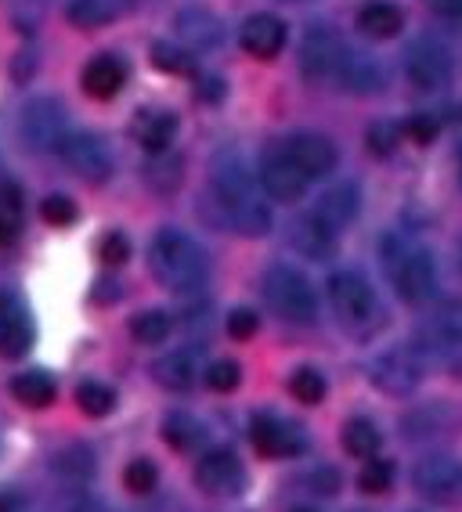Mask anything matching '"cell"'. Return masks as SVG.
I'll return each mask as SVG.
<instances>
[{
	"mask_svg": "<svg viewBox=\"0 0 462 512\" xmlns=\"http://www.w3.org/2000/svg\"><path fill=\"white\" fill-rule=\"evenodd\" d=\"M242 379V368L235 361H217V365L206 368V386L217 390V394H231Z\"/></svg>",
	"mask_w": 462,
	"mask_h": 512,
	"instance_id": "f35d334b",
	"label": "cell"
},
{
	"mask_svg": "<svg viewBox=\"0 0 462 512\" xmlns=\"http://www.w3.org/2000/svg\"><path fill=\"white\" fill-rule=\"evenodd\" d=\"M336 80H340L351 94H376V91H383L387 73H383V65H379L372 55L347 47L340 58V69H336Z\"/></svg>",
	"mask_w": 462,
	"mask_h": 512,
	"instance_id": "ac0fdd59",
	"label": "cell"
},
{
	"mask_svg": "<svg viewBox=\"0 0 462 512\" xmlns=\"http://www.w3.org/2000/svg\"><path fill=\"white\" fill-rule=\"evenodd\" d=\"M250 440L264 458H289L296 451H304L300 430L289 426V422L275 419V415H257L250 426Z\"/></svg>",
	"mask_w": 462,
	"mask_h": 512,
	"instance_id": "2e32d148",
	"label": "cell"
},
{
	"mask_svg": "<svg viewBox=\"0 0 462 512\" xmlns=\"http://www.w3.org/2000/svg\"><path fill=\"white\" fill-rule=\"evenodd\" d=\"M152 375H156V383H159V386H167V390L181 394V390H188V386L195 383V357L188 354V350H177V354H167L163 361H156Z\"/></svg>",
	"mask_w": 462,
	"mask_h": 512,
	"instance_id": "484cf974",
	"label": "cell"
},
{
	"mask_svg": "<svg viewBox=\"0 0 462 512\" xmlns=\"http://www.w3.org/2000/svg\"><path fill=\"white\" fill-rule=\"evenodd\" d=\"M289 390H293L296 401L318 404L325 397V379L315 368H300V372H293V379H289Z\"/></svg>",
	"mask_w": 462,
	"mask_h": 512,
	"instance_id": "8d00e7d4",
	"label": "cell"
},
{
	"mask_svg": "<svg viewBox=\"0 0 462 512\" xmlns=\"http://www.w3.org/2000/svg\"><path fill=\"white\" fill-rule=\"evenodd\" d=\"M123 11V0H65V19L80 29H98Z\"/></svg>",
	"mask_w": 462,
	"mask_h": 512,
	"instance_id": "d4e9b609",
	"label": "cell"
},
{
	"mask_svg": "<svg viewBox=\"0 0 462 512\" xmlns=\"http://www.w3.org/2000/svg\"><path fill=\"white\" fill-rule=\"evenodd\" d=\"M379 260H383V271H387L394 293L405 303H426L434 296V256L426 253L423 246H416V242H408L401 235H387L379 242Z\"/></svg>",
	"mask_w": 462,
	"mask_h": 512,
	"instance_id": "3957f363",
	"label": "cell"
},
{
	"mask_svg": "<svg viewBox=\"0 0 462 512\" xmlns=\"http://www.w3.org/2000/svg\"><path fill=\"white\" fill-rule=\"evenodd\" d=\"M174 26H177V37L185 40L188 51H213V47H221V40H224L221 19L210 15L206 8H185L174 19Z\"/></svg>",
	"mask_w": 462,
	"mask_h": 512,
	"instance_id": "d6986e66",
	"label": "cell"
},
{
	"mask_svg": "<svg viewBox=\"0 0 462 512\" xmlns=\"http://www.w3.org/2000/svg\"><path fill=\"white\" fill-rule=\"evenodd\" d=\"M123 480H127V487L134 494H148L152 487H156L159 473H156V466H152V462H145V458H134V462L123 469Z\"/></svg>",
	"mask_w": 462,
	"mask_h": 512,
	"instance_id": "ab89813d",
	"label": "cell"
},
{
	"mask_svg": "<svg viewBox=\"0 0 462 512\" xmlns=\"http://www.w3.org/2000/svg\"><path fill=\"white\" fill-rule=\"evenodd\" d=\"M372 383L383 394L405 397L423 383V354L416 347H394L372 361Z\"/></svg>",
	"mask_w": 462,
	"mask_h": 512,
	"instance_id": "9c48e42d",
	"label": "cell"
},
{
	"mask_svg": "<svg viewBox=\"0 0 462 512\" xmlns=\"http://www.w3.org/2000/svg\"><path fill=\"white\" fill-rule=\"evenodd\" d=\"M148 267L159 282L174 293H192L210 275V260L192 235L177 228H163L148 246Z\"/></svg>",
	"mask_w": 462,
	"mask_h": 512,
	"instance_id": "7a4b0ae2",
	"label": "cell"
},
{
	"mask_svg": "<svg viewBox=\"0 0 462 512\" xmlns=\"http://www.w3.org/2000/svg\"><path fill=\"white\" fill-rule=\"evenodd\" d=\"M365 141H369L372 156H390L401 141V127L398 123H390V119H376V123L369 127V134H365Z\"/></svg>",
	"mask_w": 462,
	"mask_h": 512,
	"instance_id": "74e56055",
	"label": "cell"
},
{
	"mask_svg": "<svg viewBox=\"0 0 462 512\" xmlns=\"http://www.w3.org/2000/svg\"><path fill=\"white\" fill-rule=\"evenodd\" d=\"M195 484L213 498H235L246 484V473H242V462L231 451H206L195 462Z\"/></svg>",
	"mask_w": 462,
	"mask_h": 512,
	"instance_id": "4fadbf2b",
	"label": "cell"
},
{
	"mask_svg": "<svg viewBox=\"0 0 462 512\" xmlns=\"http://www.w3.org/2000/svg\"><path fill=\"white\" fill-rule=\"evenodd\" d=\"M405 73L419 91H441L452 80V55L434 37H419L405 47Z\"/></svg>",
	"mask_w": 462,
	"mask_h": 512,
	"instance_id": "52a82bcc",
	"label": "cell"
},
{
	"mask_svg": "<svg viewBox=\"0 0 462 512\" xmlns=\"http://www.w3.org/2000/svg\"><path fill=\"white\" fill-rule=\"evenodd\" d=\"M260 188L278 202H296L304 199L307 177L296 170V163L289 159L286 145H271L260 156Z\"/></svg>",
	"mask_w": 462,
	"mask_h": 512,
	"instance_id": "7c38bea8",
	"label": "cell"
},
{
	"mask_svg": "<svg viewBox=\"0 0 462 512\" xmlns=\"http://www.w3.org/2000/svg\"><path fill=\"white\" fill-rule=\"evenodd\" d=\"M210 192L231 231L250 238H260L271 231V210L264 202V192H260V184L253 181V174L242 166L239 156H221L213 163Z\"/></svg>",
	"mask_w": 462,
	"mask_h": 512,
	"instance_id": "6da1fadb",
	"label": "cell"
},
{
	"mask_svg": "<svg viewBox=\"0 0 462 512\" xmlns=\"http://www.w3.org/2000/svg\"><path fill=\"white\" fill-rule=\"evenodd\" d=\"M426 8H434L437 15H452V19H462V0H423Z\"/></svg>",
	"mask_w": 462,
	"mask_h": 512,
	"instance_id": "bcb514c9",
	"label": "cell"
},
{
	"mask_svg": "<svg viewBox=\"0 0 462 512\" xmlns=\"http://www.w3.org/2000/svg\"><path fill=\"white\" fill-rule=\"evenodd\" d=\"M358 484L365 494H383L394 484V466L383 462V458H365V469H361Z\"/></svg>",
	"mask_w": 462,
	"mask_h": 512,
	"instance_id": "d590c367",
	"label": "cell"
},
{
	"mask_svg": "<svg viewBox=\"0 0 462 512\" xmlns=\"http://www.w3.org/2000/svg\"><path fill=\"white\" fill-rule=\"evenodd\" d=\"M257 329H260V321H257V314L253 311H246V307H239V311H231L228 314V336L231 339H253L257 336Z\"/></svg>",
	"mask_w": 462,
	"mask_h": 512,
	"instance_id": "ee69618b",
	"label": "cell"
},
{
	"mask_svg": "<svg viewBox=\"0 0 462 512\" xmlns=\"http://www.w3.org/2000/svg\"><path fill=\"white\" fill-rule=\"evenodd\" d=\"M98 256H102V260H105L109 267L127 264V256H130L127 235H120V231H109V235L102 238V246H98Z\"/></svg>",
	"mask_w": 462,
	"mask_h": 512,
	"instance_id": "7bdbcfd3",
	"label": "cell"
},
{
	"mask_svg": "<svg viewBox=\"0 0 462 512\" xmlns=\"http://www.w3.org/2000/svg\"><path fill=\"white\" fill-rule=\"evenodd\" d=\"M15 311H19V303L11 300V296H4V293H0V332H4V325H8V321H11V314H15Z\"/></svg>",
	"mask_w": 462,
	"mask_h": 512,
	"instance_id": "7dc6e473",
	"label": "cell"
},
{
	"mask_svg": "<svg viewBox=\"0 0 462 512\" xmlns=\"http://www.w3.org/2000/svg\"><path fill=\"white\" fill-rule=\"evenodd\" d=\"M170 329H174V321H170L167 311H141L138 318L130 321V336L138 339V343H145V347L163 343L170 336Z\"/></svg>",
	"mask_w": 462,
	"mask_h": 512,
	"instance_id": "1f68e13d",
	"label": "cell"
},
{
	"mask_svg": "<svg viewBox=\"0 0 462 512\" xmlns=\"http://www.w3.org/2000/svg\"><path fill=\"white\" fill-rule=\"evenodd\" d=\"M401 26H405V15H401V8L390 4V0H369V4L358 11V29L372 40L398 37Z\"/></svg>",
	"mask_w": 462,
	"mask_h": 512,
	"instance_id": "cb8c5ba5",
	"label": "cell"
},
{
	"mask_svg": "<svg viewBox=\"0 0 462 512\" xmlns=\"http://www.w3.org/2000/svg\"><path fill=\"white\" fill-rule=\"evenodd\" d=\"M412 487L423 494L426 502L452 505L462 498V462L452 455H426L412 469Z\"/></svg>",
	"mask_w": 462,
	"mask_h": 512,
	"instance_id": "ba28073f",
	"label": "cell"
},
{
	"mask_svg": "<svg viewBox=\"0 0 462 512\" xmlns=\"http://www.w3.org/2000/svg\"><path fill=\"white\" fill-rule=\"evenodd\" d=\"M239 44L250 51L253 58H275L286 47V22L275 15H250L239 29Z\"/></svg>",
	"mask_w": 462,
	"mask_h": 512,
	"instance_id": "e0dca14e",
	"label": "cell"
},
{
	"mask_svg": "<svg viewBox=\"0 0 462 512\" xmlns=\"http://www.w3.org/2000/svg\"><path fill=\"white\" fill-rule=\"evenodd\" d=\"M44 220L47 224H55V228H69L76 220V206L73 199H65V195H51V199H44Z\"/></svg>",
	"mask_w": 462,
	"mask_h": 512,
	"instance_id": "b9f144b4",
	"label": "cell"
},
{
	"mask_svg": "<svg viewBox=\"0 0 462 512\" xmlns=\"http://www.w3.org/2000/svg\"><path fill=\"white\" fill-rule=\"evenodd\" d=\"M343 451L354 458H376L379 430L369 419H351L347 426H343Z\"/></svg>",
	"mask_w": 462,
	"mask_h": 512,
	"instance_id": "f1b7e54d",
	"label": "cell"
},
{
	"mask_svg": "<svg viewBox=\"0 0 462 512\" xmlns=\"http://www.w3.org/2000/svg\"><path fill=\"white\" fill-rule=\"evenodd\" d=\"M437 130H441V123H437L434 116H412L401 123V134H405L408 141H416V145H430V141L437 138Z\"/></svg>",
	"mask_w": 462,
	"mask_h": 512,
	"instance_id": "60d3db41",
	"label": "cell"
},
{
	"mask_svg": "<svg viewBox=\"0 0 462 512\" xmlns=\"http://www.w3.org/2000/svg\"><path fill=\"white\" fill-rule=\"evenodd\" d=\"M329 303H333L343 329L351 332L372 329L379 318V303L376 293H372V285L361 275H354V271H340V275L329 278Z\"/></svg>",
	"mask_w": 462,
	"mask_h": 512,
	"instance_id": "8992f818",
	"label": "cell"
},
{
	"mask_svg": "<svg viewBox=\"0 0 462 512\" xmlns=\"http://www.w3.org/2000/svg\"><path fill=\"white\" fill-rule=\"evenodd\" d=\"M58 156H62V163L73 170L76 177H84V181L91 184H102L109 181L112 174V156L109 148H105L102 138H94V134H69V138L62 141V148H58Z\"/></svg>",
	"mask_w": 462,
	"mask_h": 512,
	"instance_id": "8fae6325",
	"label": "cell"
},
{
	"mask_svg": "<svg viewBox=\"0 0 462 512\" xmlns=\"http://www.w3.org/2000/svg\"><path fill=\"white\" fill-rule=\"evenodd\" d=\"M264 300L282 321L293 325H311L318 318V296L296 267L289 264H271L264 271Z\"/></svg>",
	"mask_w": 462,
	"mask_h": 512,
	"instance_id": "277c9868",
	"label": "cell"
},
{
	"mask_svg": "<svg viewBox=\"0 0 462 512\" xmlns=\"http://www.w3.org/2000/svg\"><path fill=\"white\" fill-rule=\"evenodd\" d=\"M11 238H15V220L0 213V246H8Z\"/></svg>",
	"mask_w": 462,
	"mask_h": 512,
	"instance_id": "c3c4849f",
	"label": "cell"
},
{
	"mask_svg": "<svg viewBox=\"0 0 462 512\" xmlns=\"http://www.w3.org/2000/svg\"><path fill=\"white\" fill-rule=\"evenodd\" d=\"M459 166H462V148H459Z\"/></svg>",
	"mask_w": 462,
	"mask_h": 512,
	"instance_id": "816d5d0a",
	"label": "cell"
},
{
	"mask_svg": "<svg viewBox=\"0 0 462 512\" xmlns=\"http://www.w3.org/2000/svg\"><path fill=\"white\" fill-rule=\"evenodd\" d=\"M11 394L15 401H22L26 408H47V404L55 401V379L47 372H22L11 379Z\"/></svg>",
	"mask_w": 462,
	"mask_h": 512,
	"instance_id": "4316f807",
	"label": "cell"
},
{
	"mask_svg": "<svg viewBox=\"0 0 462 512\" xmlns=\"http://www.w3.org/2000/svg\"><path fill=\"white\" fill-rule=\"evenodd\" d=\"M163 440H167L174 451H195L203 444V426L185 412H174L163 422Z\"/></svg>",
	"mask_w": 462,
	"mask_h": 512,
	"instance_id": "83f0119b",
	"label": "cell"
},
{
	"mask_svg": "<svg viewBox=\"0 0 462 512\" xmlns=\"http://www.w3.org/2000/svg\"><path fill=\"white\" fill-rule=\"evenodd\" d=\"M289 246L307 260H329L336 253V231L325 228L315 213H307L289 224Z\"/></svg>",
	"mask_w": 462,
	"mask_h": 512,
	"instance_id": "ffe728a7",
	"label": "cell"
},
{
	"mask_svg": "<svg viewBox=\"0 0 462 512\" xmlns=\"http://www.w3.org/2000/svg\"><path fill=\"white\" fill-rule=\"evenodd\" d=\"M55 473L58 476H65L69 484H84L87 476L94 473V458H91V451L87 448H65V451H58L55 455Z\"/></svg>",
	"mask_w": 462,
	"mask_h": 512,
	"instance_id": "d6a6232c",
	"label": "cell"
},
{
	"mask_svg": "<svg viewBox=\"0 0 462 512\" xmlns=\"http://www.w3.org/2000/svg\"><path fill=\"white\" fill-rule=\"evenodd\" d=\"M174 134H177V116L167 109H145L134 119V138H138V145L145 148V152H152V156L167 152Z\"/></svg>",
	"mask_w": 462,
	"mask_h": 512,
	"instance_id": "603a6c76",
	"label": "cell"
},
{
	"mask_svg": "<svg viewBox=\"0 0 462 512\" xmlns=\"http://www.w3.org/2000/svg\"><path fill=\"white\" fill-rule=\"evenodd\" d=\"M289 159L296 163V170L307 177V181H318V177L333 174L336 170V145L322 134H293L286 141Z\"/></svg>",
	"mask_w": 462,
	"mask_h": 512,
	"instance_id": "9a60e30c",
	"label": "cell"
},
{
	"mask_svg": "<svg viewBox=\"0 0 462 512\" xmlns=\"http://www.w3.org/2000/svg\"><path fill=\"white\" fill-rule=\"evenodd\" d=\"M123 83H127V65L116 55H98L84 65V91L91 98H116L123 91Z\"/></svg>",
	"mask_w": 462,
	"mask_h": 512,
	"instance_id": "7402d4cb",
	"label": "cell"
},
{
	"mask_svg": "<svg viewBox=\"0 0 462 512\" xmlns=\"http://www.w3.org/2000/svg\"><path fill=\"white\" fill-rule=\"evenodd\" d=\"M358 210H361L358 184H336V188H329V192L318 199L315 217L322 220L329 231H336V235H340V231L347 228L354 217H358Z\"/></svg>",
	"mask_w": 462,
	"mask_h": 512,
	"instance_id": "44dd1931",
	"label": "cell"
},
{
	"mask_svg": "<svg viewBox=\"0 0 462 512\" xmlns=\"http://www.w3.org/2000/svg\"><path fill=\"white\" fill-rule=\"evenodd\" d=\"M152 65L156 69H163V73H192L195 62H192V51L181 44H167V40H159V44H152Z\"/></svg>",
	"mask_w": 462,
	"mask_h": 512,
	"instance_id": "e575fe53",
	"label": "cell"
},
{
	"mask_svg": "<svg viewBox=\"0 0 462 512\" xmlns=\"http://www.w3.org/2000/svg\"><path fill=\"white\" fill-rule=\"evenodd\" d=\"M181 159L170 156V152H159V156H152V163L145 166V181L148 188H156V192H174L177 184H181V177H185V170H181Z\"/></svg>",
	"mask_w": 462,
	"mask_h": 512,
	"instance_id": "4dcf8cb0",
	"label": "cell"
},
{
	"mask_svg": "<svg viewBox=\"0 0 462 512\" xmlns=\"http://www.w3.org/2000/svg\"><path fill=\"white\" fill-rule=\"evenodd\" d=\"M296 512H315V509H296Z\"/></svg>",
	"mask_w": 462,
	"mask_h": 512,
	"instance_id": "f907efd6",
	"label": "cell"
},
{
	"mask_svg": "<svg viewBox=\"0 0 462 512\" xmlns=\"http://www.w3.org/2000/svg\"><path fill=\"white\" fill-rule=\"evenodd\" d=\"M343 51L347 47H343V40L329 26L307 29L304 44H300V69H304L307 80H329L340 69Z\"/></svg>",
	"mask_w": 462,
	"mask_h": 512,
	"instance_id": "5bb4252c",
	"label": "cell"
},
{
	"mask_svg": "<svg viewBox=\"0 0 462 512\" xmlns=\"http://www.w3.org/2000/svg\"><path fill=\"white\" fill-rule=\"evenodd\" d=\"M29 347H33V321H29V314L19 307V311L11 314L8 325H4V332H0V354L22 357Z\"/></svg>",
	"mask_w": 462,
	"mask_h": 512,
	"instance_id": "f546056e",
	"label": "cell"
},
{
	"mask_svg": "<svg viewBox=\"0 0 462 512\" xmlns=\"http://www.w3.org/2000/svg\"><path fill=\"white\" fill-rule=\"evenodd\" d=\"M459 267H462V246H459Z\"/></svg>",
	"mask_w": 462,
	"mask_h": 512,
	"instance_id": "681fc988",
	"label": "cell"
},
{
	"mask_svg": "<svg viewBox=\"0 0 462 512\" xmlns=\"http://www.w3.org/2000/svg\"><path fill=\"white\" fill-rule=\"evenodd\" d=\"M419 354L434 357L437 365L462 375V303H441L419 329Z\"/></svg>",
	"mask_w": 462,
	"mask_h": 512,
	"instance_id": "5b68a950",
	"label": "cell"
},
{
	"mask_svg": "<svg viewBox=\"0 0 462 512\" xmlns=\"http://www.w3.org/2000/svg\"><path fill=\"white\" fill-rule=\"evenodd\" d=\"M195 94H199V101L217 105V101L224 98V80L221 76H199V80H195Z\"/></svg>",
	"mask_w": 462,
	"mask_h": 512,
	"instance_id": "f6af8a7d",
	"label": "cell"
},
{
	"mask_svg": "<svg viewBox=\"0 0 462 512\" xmlns=\"http://www.w3.org/2000/svg\"><path fill=\"white\" fill-rule=\"evenodd\" d=\"M22 134H26L29 148H37V152H58L62 141L69 138L73 130H69L65 109L55 98H37V101H29L26 112H22Z\"/></svg>",
	"mask_w": 462,
	"mask_h": 512,
	"instance_id": "30bf717a",
	"label": "cell"
},
{
	"mask_svg": "<svg viewBox=\"0 0 462 512\" xmlns=\"http://www.w3.org/2000/svg\"><path fill=\"white\" fill-rule=\"evenodd\" d=\"M76 404H80V412L91 415V419H102L116 408V394H112L105 383H80L76 386Z\"/></svg>",
	"mask_w": 462,
	"mask_h": 512,
	"instance_id": "836d02e7",
	"label": "cell"
}]
</instances>
